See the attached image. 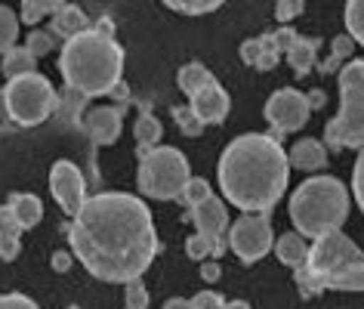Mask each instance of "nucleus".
<instances>
[{
  "mask_svg": "<svg viewBox=\"0 0 364 309\" xmlns=\"http://www.w3.org/2000/svg\"><path fill=\"white\" fill-rule=\"evenodd\" d=\"M68 244L99 281L127 285L151 266L158 253L154 220L136 195L99 192L71 216Z\"/></svg>",
  "mask_w": 364,
  "mask_h": 309,
  "instance_id": "f257e3e1",
  "label": "nucleus"
},
{
  "mask_svg": "<svg viewBox=\"0 0 364 309\" xmlns=\"http://www.w3.org/2000/svg\"><path fill=\"white\" fill-rule=\"evenodd\" d=\"M216 177L229 204L247 214H269L287 192L290 161L275 136L244 133L223 149Z\"/></svg>",
  "mask_w": 364,
  "mask_h": 309,
  "instance_id": "f03ea898",
  "label": "nucleus"
},
{
  "mask_svg": "<svg viewBox=\"0 0 364 309\" xmlns=\"http://www.w3.org/2000/svg\"><path fill=\"white\" fill-rule=\"evenodd\" d=\"M59 71L65 78V87L87 99L114 93L124 75V50L108 31L84 28L65 41Z\"/></svg>",
  "mask_w": 364,
  "mask_h": 309,
  "instance_id": "7ed1b4c3",
  "label": "nucleus"
},
{
  "mask_svg": "<svg viewBox=\"0 0 364 309\" xmlns=\"http://www.w3.org/2000/svg\"><path fill=\"white\" fill-rule=\"evenodd\" d=\"M346 216H349V192L336 177L306 179L290 198V223L303 239L343 229Z\"/></svg>",
  "mask_w": 364,
  "mask_h": 309,
  "instance_id": "20e7f679",
  "label": "nucleus"
},
{
  "mask_svg": "<svg viewBox=\"0 0 364 309\" xmlns=\"http://www.w3.org/2000/svg\"><path fill=\"white\" fill-rule=\"evenodd\" d=\"M331 149L364 145V59H352L340 68V115L324 127Z\"/></svg>",
  "mask_w": 364,
  "mask_h": 309,
  "instance_id": "39448f33",
  "label": "nucleus"
},
{
  "mask_svg": "<svg viewBox=\"0 0 364 309\" xmlns=\"http://www.w3.org/2000/svg\"><path fill=\"white\" fill-rule=\"evenodd\" d=\"M192 179L188 158L173 145H154L149 152H139V192L154 201H176L186 183Z\"/></svg>",
  "mask_w": 364,
  "mask_h": 309,
  "instance_id": "423d86ee",
  "label": "nucleus"
},
{
  "mask_svg": "<svg viewBox=\"0 0 364 309\" xmlns=\"http://www.w3.org/2000/svg\"><path fill=\"white\" fill-rule=\"evenodd\" d=\"M4 108L13 124L38 127L59 112V93L43 75L28 71V75L10 78V84L4 87Z\"/></svg>",
  "mask_w": 364,
  "mask_h": 309,
  "instance_id": "0eeeda50",
  "label": "nucleus"
},
{
  "mask_svg": "<svg viewBox=\"0 0 364 309\" xmlns=\"http://www.w3.org/2000/svg\"><path fill=\"white\" fill-rule=\"evenodd\" d=\"M266 121L275 133V140H281L284 133H296L309 124V115H312V105H309V96L299 93V90H278V93L269 96L266 103Z\"/></svg>",
  "mask_w": 364,
  "mask_h": 309,
  "instance_id": "6e6552de",
  "label": "nucleus"
},
{
  "mask_svg": "<svg viewBox=\"0 0 364 309\" xmlns=\"http://www.w3.org/2000/svg\"><path fill=\"white\" fill-rule=\"evenodd\" d=\"M361 253V248L352 239H346L343 229H333L327 235H318L315 244L309 248V263L306 266L315 272L318 281L324 285L327 276H333L336 269H343L349 260H355Z\"/></svg>",
  "mask_w": 364,
  "mask_h": 309,
  "instance_id": "1a4fd4ad",
  "label": "nucleus"
},
{
  "mask_svg": "<svg viewBox=\"0 0 364 309\" xmlns=\"http://www.w3.org/2000/svg\"><path fill=\"white\" fill-rule=\"evenodd\" d=\"M229 248L244 263H257L272 251V223L269 214H244L229 232Z\"/></svg>",
  "mask_w": 364,
  "mask_h": 309,
  "instance_id": "9d476101",
  "label": "nucleus"
},
{
  "mask_svg": "<svg viewBox=\"0 0 364 309\" xmlns=\"http://www.w3.org/2000/svg\"><path fill=\"white\" fill-rule=\"evenodd\" d=\"M50 192L68 216H75L87 201V179L71 161H56L50 170Z\"/></svg>",
  "mask_w": 364,
  "mask_h": 309,
  "instance_id": "9b49d317",
  "label": "nucleus"
},
{
  "mask_svg": "<svg viewBox=\"0 0 364 309\" xmlns=\"http://www.w3.org/2000/svg\"><path fill=\"white\" fill-rule=\"evenodd\" d=\"M188 105H192V112L201 117L204 124H223L225 117H229V108H232V99L229 93L220 87V80H210V84H204L201 90H195L192 96H188Z\"/></svg>",
  "mask_w": 364,
  "mask_h": 309,
  "instance_id": "f8f14e48",
  "label": "nucleus"
},
{
  "mask_svg": "<svg viewBox=\"0 0 364 309\" xmlns=\"http://www.w3.org/2000/svg\"><path fill=\"white\" fill-rule=\"evenodd\" d=\"M121 127H124V112L114 105L96 108V112L84 117V130L96 145H114L117 136H121Z\"/></svg>",
  "mask_w": 364,
  "mask_h": 309,
  "instance_id": "ddd939ff",
  "label": "nucleus"
},
{
  "mask_svg": "<svg viewBox=\"0 0 364 309\" xmlns=\"http://www.w3.org/2000/svg\"><path fill=\"white\" fill-rule=\"evenodd\" d=\"M186 216L195 223V229L204 232V235H223L225 226H229V211H225V204L220 201V198H213V195L204 198L201 204L188 207Z\"/></svg>",
  "mask_w": 364,
  "mask_h": 309,
  "instance_id": "4468645a",
  "label": "nucleus"
},
{
  "mask_svg": "<svg viewBox=\"0 0 364 309\" xmlns=\"http://www.w3.org/2000/svg\"><path fill=\"white\" fill-rule=\"evenodd\" d=\"M22 223L16 220V214H13V207L10 204H4L0 207V260L4 263H13L16 257H19V251H22Z\"/></svg>",
  "mask_w": 364,
  "mask_h": 309,
  "instance_id": "2eb2a0df",
  "label": "nucleus"
},
{
  "mask_svg": "<svg viewBox=\"0 0 364 309\" xmlns=\"http://www.w3.org/2000/svg\"><path fill=\"white\" fill-rule=\"evenodd\" d=\"M318 43L315 38H299V34H294L287 43V50H284V56L290 62V68H294V75L296 78H306L309 71L315 68V62H318Z\"/></svg>",
  "mask_w": 364,
  "mask_h": 309,
  "instance_id": "dca6fc26",
  "label": "nucleus"
},
{
  "mask_svg": "<svg viewBox=\"0 0 364 309\" xmlns=\"http://www.w3.org/2000/svg\"><path fill=\"white\" fill-rule=\"evenodd\" d=\"M90 28V22H87V13L80 10L77 4H62L56 13H53V22H50V31L56 34V38H75L77 31H84Z\"/></svg>",
  "mask_w": 364,
  "mask_h": 309,
  "instance_id": "f3484780",
  "label": "nucleus"
},
{
  "mask_svg": "<svg viewBox=\"0 0 364 309\" xmlns=\"http://www.w3.org/2000/svg\"><path fill=\"white\" fill-rule=\"evenodd\" d=\"M290 167L296 170H321L327 164V149L318 140H299L294 149L287 152Z\"/></svg>",
  "mask_w": 364,
  "mask_h": 309,
  "instance_id": "a211bd4d",
  "label": "nucleus"
},
{
  "mask_svg": "<svg viewBox=\"0 0 364 309\" xmlns=\"http://www.w3.org/2000/svg\"><path fill=\"white\" fill-rule=\"evenodd\" d=\"M324 290H364V251L324 278Z\"/></svg>",
  "mask_w": 364,
  "mask_h": 309,
  "instance_id": "6ab92c4d",
  "label": "nucleus"
},
{
  "mask_svg": "<svg viewBox=\"0 0 364 309\" xmlns=\"http://www.w3.org/2000/svg\"><path fill=\"white\" fill-rule=\"evenodd\" d=\"M275 253H278V260L284 263L287 269H299V266H306L309 263V244H306V239L299 232L281 235V239L275 241Z\"/></svg>",
  "mask_w": 364,
  "mask_h": 309,
  "instance_id": "aec40b11",
  "label": "nucleus"
},
{
  "mask_svg": "<svg viewBox=\"0 0 364 309\" xmlns=\"http://www.w3.org/2000/svg\"><path fill=\"white\" fill-rule=\"evenodd\" d=\"M6 204L13 207V214H16V220L22 223V229H34V226L43 220V204H41L38 195L16 192V195H10V201Z\"/></svg>",
  "mask_w": 364,
  "mask_h": 309,
  "instance_id": "412c9836",
  "label": "nucleus"
},
{
  "mask_svg": "<svg viewBox=\"0 0 364 309\" xmlns=\"http://www.w3.org/2000/svg\"><path fill=\"white\" fill-rule=\"evenodd\" d=\"M186 253H188V260H220L223 253H225V241H223V235H204V232H195L192 239L186 241Z\"/></svg>",
  "mask_w": 364,
  "mask_h": 309,
  "instance_id": "4be33fe9",
  "label": "nucleus"
},
{
  "mask_svg": "<svg viewBox=\"0 0 364 309\" xmlns=\"http://www.w3.org/2000/svg\"><path fill=\"white\" fill-rule=\"evenodd\" d=\"M133 136H136V145H139V152H149V149H154V145L161 142L164 127H161V121H158V117H154V115L142 112L139 117H136Z\"/></svg>",
  "mask_w": 364,
  "mask_h": 309,
  "instance_id": "5701e85b",
  "label": "nucleus"
},
{
  "mask_svg": "<svg viewBox=\"0 0 364 309\" xmlns=\"http://www.w3.org/2000/svg\"><path fill=\"white\" fill-rule=\"evenodd\" d=\"M38 68V56L28 50V47H13L4 53V75L6 78H19V75H28V71Z\"/></svg>",
  "mask_w": 364,
  "mask_h": 309,
  "instance_id": "b1692460",
  "label": "nucleus"
},
{
  "mask_svg": "<svg viewBox=\"0 0 364 309\" xmlns=\"http://www.w3.org/2000/svg\"><path fill=\"white\" fill-rule=\"evenodd\" d=\"M210 80H213L210 68H204L201 62H188V66H182L179 75H176V84H179V90L186 96H192L195 90H201L204 84H210Z\"/></svg>",
  "mask_w": 364,
  "mask_h": 309,
  "instance_id": "393cba45",
  "label": "nucleus"
},
{
  "mask_svg": "<svg viewBox=\"0 0 364 309\" xmlns=\"http://www.w3.org/2000/svg\"><path fill=\"white\" fill-rule=\"evenodd\" d=\"M352 47H355V41H352V34L346 38V34H340V38H333V47H331V56H327L321 62V75H333V71H340L346 66V59L352 56Z\"/></svg>",
  "mask_w": 364,
  "mask_h": 309,
  "instance_id": "a878e982",
  "label": "nucleus"
},
{
  "mask_svg": "<svg viewBox=\"0 0 364 309\" xmlns=\"http://www.w3.org/2000/svg\"><path fill=\"white\" fill-rule=\"evenodd\" d=\"M257 41H259V53H257V62H253V68H257V71H272L284 53H281L275 34H259Z\"/></svg>",
  "mask_w": 364,
  "mask_h": 309,
  "instance_id": "bb28decb",
  "label": "nucleus"
},
{
  "mask_svg": "<svg viewBox=\"0 0 364 309\" xmlns=\"http://www.w3.org/2000/svg\"><path fill=\"white\" fill-rule=\"evenodd\" d=\"M16 41H19V16L10 6H0V56L13 50Z\"/></svg>",
  "mask_w": 364,
  "mask_h": 309,
  "instance_id": "cd10ccee",
  "label": "nucleus"
},
{
  "mask_svg": "<svg viewBox=\"0 0 364 309\" xmlns=\"http://www.w3.org/2000/svg\"><path fill=\"white\" fill-rule=\"evenodd\" d=\"M343 19H346V31L352 34V41L364 47V0H346Z\"/></svg>",
  "mask_w": 364,
  "mask_h": 309,
  "instance_id": "c85d7f7f",
  "label": "nucleus"
},
{
  "mask_svg": "<svg viewBox=\"0 0 364 309\" xmlns=\"http://www.w3.org/2000/svg\"><path fill=\"white\" fill-rule=\"evenodd\" d=\"M164 4L182 16H207V13L220 10L225 0H164Z\"/></svg>",
  "mask_w": 364,
  "mask_h": 309,
  "instance_id": "c756f323",
  "label": "nucleus"
},
{
  "mask_svg": "<svg viewBox=\"0 0 364 309\" xmlns=\"http://www.w3.org/2000/svg\"><path fill=\"white\" fill-rule=\"evenodd\" d=\"M173 121H176V127L182 130V136H201L204 133V121L198 117L195 112H192V105H179V108H173Z\"/></svg>",
  "mask_w": 364,
  "mask_h": 309,
  "instance_id": "7c9ffc66",
  "label": "nucleus"
},
{
  "mask_svg": "<svg viewBox=\"0 0 364 309\" xmlns=\"http://www.w3.org/2000/svg\"><path fill=\"white\" fill-rule=\"evenodd\" d=\"M62 4H65V0H22V19L34 25V22H41L43 16L56 13Z\"/></svg>",
  "mask_w": 364,
  "mask_h": 309,
  "instance_id": "2f4dec72",
  "label": "nucleus"
},
{
  "mask_svg": "<svg viewBox=\"0 0 364 309\" xmlns=\"http://www.w3.org/2000/svg\"><path fill=\"white\" fill-rule=\"evenodd\" d=\"M210 195L213 192H210V183H207V179H188L176 201H182L186 207H195V204H201L204 198H210Z\"/></svg>",
  "mask_w": 364,
  "mask_h": 309,
  "instance_id": "473e14b6",
  "label": "nucleus"
},
{
  "mask_svg": "<svg viewBox=\"0 0 364 309\" xmlns=\"http://www.w3.org/2000/svg\"><path fill=\"white\" fill-rule=\"evenodd\" d=\"M56 43H59V38L53 31H31L28 38H25V47H28L34 56H47V53H53L56 50Z\"/></svg>",
  "mask_w": 364,
  "mask_h": 309,
  "instance_id": "72a5a7b5",
  "label": "nucleus"
},
{
  "mask_svg": "<svg viewBox=\"0 0 364 309\" xmlns=\"http://www.w3.org/2000/svg\"><path fill=\"white\" fill-rule=\"evenodd\" d=\"M124 309H149V288H145L139 278L127 281V290H124Z\"/></svg>",
  "mask_w": 364,
  "mask_h": 309,
  "instance_id": "f704fd0d",
  "label": "nucleus"
},
{
  "mask_svg": "<svg viewBox=\"0 0 364 309\" xmlns=\"http://www.w3.org/2000/svg\"><path fill=\"white\" fill-rule=\"evenodd\" d=\"M352 192H355V201L364 211V145L358 152V161H355V170H352Z\"/></svg>",
  "mask_w": 364,
  "mask_h": 309,
  "instance_id": "c9c22d12",
  "label": "nucleus"
},
{
  "mask_svg": "<svg viewBox=\"0 0 364 309\" xmlns=\"http://www.w3.org/2000/svg\"><path fill=\"white\" fill-rule=\"evenodd\" d=\"M303 6H306V0H278V4H275V16L281 22H290V19H296V16L303 13Z\"/></svg>",
  "mask_w": 364,
  "mask_h": 309,
  "instance_id": "e433bc0d",
  "label": "nucleus"
},
{
  "mask_svg": "<svg viewBox=\"0 0 364 309\" xmlns=\"http://www.w3.org/2000/svg\"><path fill=\"white\" fill-rule=\"evenodd\" d=\"M0 309H41L25 294H0Z\"/></svg>",
  "mask_w": 364,
  "mask_h": 309,
  "instance_id": "4c0bfd02",
  "label": "nucleus"
},
{
  "mask_svg": "<svg viewBox=\"0 0 364 309\" xmlns=\"http://www.w3.org/2000/svg\"><path fill=\"white\" fill-rule=\"evenodd\" d=\"M225 300L216 294V290H201L195 300H192V309H223Z\"/></svg>",
  "mask_w": 364,
  "mask_h": 309,
  "instance_id": "58836bf2",
  "label": "nucleus"
},
{
  "mask_svg": "<svg viewBox=\"0 0 364 309\" xmlns=\"http://www.w3.org/2000/svg\"><path fill=\"white\" fill-rule=\"evenodd\" d=\"M201 278L204 281H216V278H220V263H216L213 257L210 260H201Z\"/></svg>",
  "mask_w": 364,
  "mask_h": 309,
  "instance_id": "ea45409f",
  "label": "nucleus"
},
{
  "mask_svg": "<svg viewBox=\"0 0 364 309\" xmlns=\"http://www.w3.org/2000/svg\"><path fill=\"white\" fill-rule=\"evenodd\" d=\"M164 309H192V300H167V303H164Z\"/></svg>",
  "mask_w": 364,
  "mask_h": 309,
  "instance_id": "a19ab883",
  "label": "nucleus"
},
{
  "mask_svg": "<svg viewBox=\"0 0 364 309\" xmlns=\"http://www.w3.org/2000/svg\"><path fill=\"white\" fill-rule=\"evenodd\" d=\"M309 105H312V108L315 105H324V93H321V90H315V93L309 96Z\"/></svg>",
  "mask_w": 364,
  "mask_h": 309,
  "instance_id": "79ce46f5",
  "label": "nucleus"
},
{
  "mask_svg": "<svg viewBox=\"0 0 364 309\" xmlns=\"http://www.w3.org/2000/svg\"><path fill=\"white\" fill-rule=\"evenodd\" d=\"M223 309H250V303H244V300H232V303H225Z\"/></svg>",
  "mask_w": 364,
  "mask_h": 309,
  "instance_id": "37998d69",
  "label": "nucleus"
},
{
  "mask_svg": "<svg viewBox=\"0 0 364 309\" xmlns=\"http://www.w3.org/2000/svg\"><path fill=\"white\" fill-rule=\"evenodd\" d=\"M56 269H59V272L68 269V257H65V253H56Z\"/></svg>",
  "mask_w": 364,
  "mask_h": 309,
  "instance_id": "c03bdc74",
  "label": "nucleus"
}]
</instances>
